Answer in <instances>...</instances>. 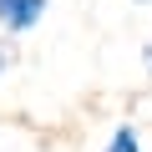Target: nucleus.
Here are the masks:
<instances>
[{
	"label": "nucleus",
	"mask_w": 152,
	"mask_h": 152,
	"mask_svg": "<svg viewBox=\"0 0 152 152\" xmlns=\"http://www.w3.org/2000/svg\"><path fill=\"white\" fill-rule=\"evenodd\" d=\"M137 5H152V0H137Z\"/></svg>",
	"instance_id": "39448f33"
},
{
	"label": "nucleus",
	"mask_w": 152,
	"mask_h": 152,
	"mask_svg": "<svg viewBox=\"0 0 152 152\" xmlns=\"http://www.w3.org/2000/svg\"><path fill=\"white\" fill-rule=\"evenodd\" d=\"M107 152H142V137H137V127H132V122H122V127L107 137Z\"/></svg>",
	"instance_id": "f03ea898"
},
{
	"label": "nucleus",
	"mask_w": 152,
	"mask_h": 152,
	"mask_svg": "<svg viewBox=\"0 0 152 152\" xmlns=\"http://www.w3.org/2000/svg\"><path fill=\"white\" fill-rule=\"evenodd\" d=\"M51 10V0H0V36H26L41 26V15Z\"/></svg>",
	"instance_id": "f257e3e1"
},
{
	"label": "nucleus",
	"mask_w": 152,
	"mask_h": 152,
	"mask_svg": "<svg viewBox=\"0 0 152 152\" xmlns=\"http://www.w3.org/2000/svg\"><path fill=\"white\" fill-rule=\"evenodd\" d=\"M10 66H15V41L0 36V76H10Z\"/></svg>",
	"instance_id": "7ed1b4c3"
},
{
	"label": "nucleus",
	"mask_w": 152,
	"mask_h": 152,
	"mask_svg": "<svg viewBox=\"0 0 152 152\" xmlns=\"http://www.w3.org/2000/svg\"><path fill=\"white\" fill-rule=\"evenodd\" d=\"M142 71H147V76H152V41H147V46H142Z\"/></svg>",
	"instance_id": "20e7f679"
}]
</instances>
